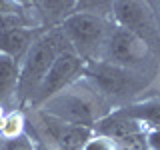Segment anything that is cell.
I'll return each instance as SVG.
<instances>
[{
  "label": "cell",
  "instance_id": "cell-1",
  "mask_svg": "<svg viewBox=\"0 0 160 150\" xmlns=\"http://www.w3.org/2000/svg\"><path fill=\"white\" fill-rule=\"evenodd\" d=\"M72 50L60 26L46 28L34 40L26 56L20 60V78H18V104L30 106L32 98L36 96L38 88L42 86L50 66L60 52Z\"/></svg>",
  "mask_w": 160,
  "mask_h": 150
},
{
  "label": "cell",
  "instance_id": "cell-2",
  "mask_svg": "<svg viewBox=\"0 0 160 150\" xmlns=\"http://www.w3.org/2000/svg\"><path fill=\"white\" fill-rule=\"evenodd\" d=\"M40 110H44L46 114L62 120L66 124L90 128V130L94 128V124L100 118H104L110 112L106 108V100L84 80V76L76 84H72L60 94L46 100L40 106Z\"/></svg>",
  "mask_w": 160,
  "mask_h": 150
},
{
  "label": "cell",
  "instance_id": "cell-3",
  "mask_svg": "<svg viewBox=\"0 0 160 150\" xmlns=\"http://www.w3.org/2000/svg\"><path fill=\"white\" fill-rule=\"evenodd\" d=\"M112 24L114 22L108 14L84 10L80 8L78 2L76 10L60 24V30L64 32L72 50L88 64L94 60H100Z\"/></svg>",
  "mask_w": 160,
  "mask_h": 150
},
{
  "label": "cell",
  "instance_id": "cell-4",
  "mask_svg": "<svg viewBox=\"0 0 160 150\" xmlns=\"http://www.w3.org/2000/svg\"><path fill=\"white\" fill-rule=\"evenodd\" d=\"M84 80L92 86L104 100H130L142 88V78L138 72L106 60H94L84 68Z\"/></svg>",
  "mask_w": 160,
  "mask_h": 150
},
{
  "label": "cell",
  "instance_id": "cell-5",
  "mask_svg": "<svg viewBox=\"0 0 160 150\" xmlns=\"http://www.w3.org/2000/svg\"><path fill=\"white\" fill-rule=\"evenodd\" d=\"M100 60L138 72L150 60V42L132 30L112 24Z\"/></svg>",
  "mask_w": 160,
  "mask_h": 150
},
{
  "label": "cell",
  "instance_id": "cell-6",
  "mask_svg": "<svg viewBox=\"0 0 160 150\" xmlns=\"http://www.w3.org/2000/svg\"><path fill=\"white\" fill-rule=\"evenodd\" d=\"M84 68H86V62H84L74 50H64V52H60L56 56V60H54V64L50 66L42 86L38 88L36 96L32 98V102H30L28 108H40L46 100L60 94L62 90H66L68 86H72V84H76L78 80H82Z\"/></svg>",
  "mask_w": 160,
  "mask_h": 150
},
{
  "label": "cell",
  "instance_id": "cell-7",
  "mask_svg": "<svg viewBox=\"0 0 160 150\" xmlns=\"http://www.w3.org/2000/svg\"><path fill=\"white\" fill-rule=\"evenodd\" d=\"M94 132L112 138L120 150H146L144 148V126L126 116L120 108L110 110L104 118L94 124Z\"/></svg>",
  "mask_w": 160,
  "mask_h": 150
},
{
  "label": "cell",
  "instance_id": "cell-8",
  "mask_svg": "<svg viewBox=\"0 0 160 150\" xmlns=\"http://www.w3.org/2000/svg\"><path fill=\"white\" fill-rule=\"evenodd\" d=\"M44 32V28H32V26H20V28H10L0 32V54L14 58L16 62H20L30 46L34 44L40 34Z\"/></svg>",
  "mask_w": 160,
  "mask_h": 150
},
{
  "label": "cell",
  "instance_id": "cell-9",
  "mask_svg": "<svg viewBox=\"0 0 160 150\" xmlns=\"http://www.w3.org/2000/svg\"><path fill=\"white\" fill-rule=\"evenodd\" d=\"M18 78L20 62L0 54V106L8 110L18 108Z\"/></svg>",
  "mask_w": 160,
  "mask_h": 150
},
{
  "label": "cell",
  "instance_id": "cell-10",
  "mask_svg": "<svg viewBox=\"0 0 160 150\" xmlns=\"http://www.w3.org/2000/svg\"><path fill=\"white\" fill-rule=\"evenodd\" d=\"M124 114L140 122L144 128H154L160 126V98H144L138 102L124 104L122 108Z\"/></svg>",
  "mask_w": 160,
  "mask_h": 150
},
{
  "label": "cell",
  "instance_id": "cell-11",
  "mask_svg": "<svg viewBox=\"0 0 160 150\" xmlns=\"http://www.w3.org/2000/svg\"><path fill=\"white\" fill-rule=\"evenodd\" d=\"M24 132H26V116H24V112L20 108L8 110L2 130H0V138H16Z\"/></svg>",
  "mask_w": 160,
  "mask_h": 150
},
{
  "label": "cell",
  "instance_id": "cell-12",
  "mask_svg": "<svg viewBox=\"0 0 160 150\" xmlns=\"http://www.w3.org/2000/svg\"><path fill=\"white\" fill-rule=\"evenodd\" d=\"M0 150H38V144L28 132H24L16 138H0Z\"/></svg>",
  "mask_w": 160,
  "mask_h": 150
},
{
  "label": "cell",
  "instance_id": "cell-13",
  "mask_svg": "<svg viewBox=\"0 0 160 150\" xmlns=\"http://www.w3.org/2000/svg\"><path fill=\"white\" fill-rule=\"evenodd\" d=\"M80 150H120V146L114 142L112 138L102 136V134H96L92 130V134L88 136V140L82 144Z\"/></svg>",
  "mask_w": 160,
  "mask_h": 150
},
{
  "label": "cell",
  "instance_id": "cell-14",
  "mask_svg": "<svg viewBox=\"0 0 160 150\" xmlns=\"http://www.w3.org/2000/svg\"><path fill=\"white\" fill-rule=\"evenodd\" d=\"M144 148L146 150H160V126L144 128Z\"/></svg>",
  "mask_w": 160,
  "mask_h": 150
}]
</instances>
